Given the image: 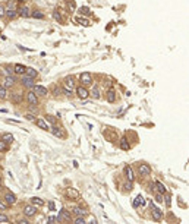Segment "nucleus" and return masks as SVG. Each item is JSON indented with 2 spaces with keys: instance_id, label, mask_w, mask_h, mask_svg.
<instances>
[{
  "instance_id": "9b49d317",
  "label": "nucleus",
  "mask_w": 189,
  "mask_h": 224,
  "mask_svg": "<svg viewBox=\"0 0 189 224\" xmlns=\"http://www.w3.org/2000/svg\"><path fill=\"white\" fill-rule=\"evenodd\" d=\"M15 82H16V78H15L13 75H7V76L5 78V85H3V86H6V88H9V86H13Z\"/></svg>"
},
{
  "instance_id": "6e6552de",
  "label": "nucleus",
  "mask_w": 189,
  "mask_h": 224,
  "mask_svg": "<svg viewBox=\"0 0 189 224\" xmlns=\"http://www.w3.org/2000/svg\"><path fill=\"white\" fill-rule=\"evenodd\" d=\"M37 210H35V205H25L24 207V214L27 217H34Z\"/></svg>"
},
{
  "instance_id": "412c9836",
  "label": "nucleus",
  "mask_w": 189,
  "mask_h": 224,
  "mask_svg": "<svg viewBox=\"0 0 189 224\" xmlns=\"http://www.w3.org/2000/svg\"><path fill=\"white\" fill-rule=\"evenodd\" d=\"M106 98H107V101H109V103H114V101H116V92H114L113 90L107 91Z\"/></svg>"
},
{
  "instance_id": "a19ab883",
  "label": "nucleus",
  "mask_w": 189,
  "mask_h": 224,
  "mask_svg": "<svg viewBox=\"0 0 189 224\" xmlns=\"http://www.w3.org/2000/svg\"><path fill=\"white\" fill-rule=\"evenodd\" d=\"M63 92H65V94H66L68 97H70V95H72V91H70V90H68V88H63Z\"/></svg>"
},
{
  "instance_id": "ea45409f",
  "label": "nucleus",
  "mask_w": 189,
  "mask_h": 224,
  "mask_svg": "<svg viewBox=\"0 0 189 224\" xmlns=\"http://www.w3.org/2000/svg\"><path fill=\"white\" fill-rule=\"evenodd\" d=\"M6 76H7V75H13V67H6Z\"/></svg>"
},
{
  "instance_id": "de8ad7c7",
  "label": "nucleus",
  "mask_w": 189,
  "mask_h": 224,
  "mask_svg": "<svg viewBox=\"0 0 189 224\" xmlns=\"http://www.w3.org/2000/svg\"><path fill=\"white\" fill-rule=\"evenodd\" d=\"M54 221H57V217H54V215H51L49 218V223H54Z\"/></svg>"
},
{
  "instance_id": "7ed1b4c3",
  "label": "nucleus",
  "mask_w": 189,
  "mask_h": 224,
  "mask_svg": "<svg viewBox=\"0 0 189 224\" xmlns=\"http://www.w3.org/2000/svg\"><path fill=\"white\" fill-rule=\"evenodd\" d=\"M27 101H28L31 105H37L40 103V101H38V95L35 94L34 91H29V92H27Z\"/></svg>"
},
{
  "instance_id": "f3484780",
  "label": "nucleus",
  "mask_w": 189,
  "mask_h": 224,
  "mask_svg": "<svg viewBox=\"0 0 189 224\" xmlns=\"http://www.w3.org/2000/svg\"><path fill=\"white\" fill-rule=\"evenodd\" d=\"M25 69H27V67H25L24 65H21V63H16V65L13 66V72L15 73H18V75H24Z\"/></svg>"
},
{
  "instance_id": "5701e85b",
  "label": "nucleus",
  "mask_w": 189,
  "mask_h": 224,
  "mask_svg": "<svg viewBox=\"0 0 189 224\" xmlns=\"http://www.w3.org/2000/svg\"><path fill=\"white\" fill-rule=\"evenodd\" d=\"M5 15L9 18V19H15V18L18 16V12H16V9H7L5 12Z\"/></svg>"
},
{
  "instance_id": "4468645a",
  "label": "nucleus",
  "mask_w": 189,
  "mask_h": 224,
  "mask_svg": "<svg viewBox=\"0 0 189 224\" xmlns=\"http://www.w3.org/2000/svg\"><path fill=\"white\" fill-rule=\"evenodd\" d=\"M35 124H37L38 128L44 129V130H49V129H50L49 123H47V122H46L44 119H35Z\"/></svg>"
},
{
  "instance_id": "39448f33",
  "label": "nucleus",
  "mask_w": 189,
  "mask_h": 224,
  "mask_svg": "<svg viewBox=\"0 0 189 224\" xmlns=\"http://www.w3.org/2000/svg\"><path fill=\"white\" fill-rule=\"evenodd\" d=\"M151 215H153V218H154L155 221H160L161 217H163V212H161V210H158L154 204H151Z\"/></svg>"
},
{
  "instance_id": "603ef678",
  "label": "nucleus",
  "mask_w": 189,
  "mask_h": 224,
  "mask_svg": "<svg viewBox=\"0 0 189 224\" xmlns=\"http://www.w3.org/2000/svg\"><path fill=\"white\" fill-rule=\"evenodd\" d=\"M29 110H31L32 113H37V107H31V109H29Z\"/></svg>"
},
{
  "instance_id": "f257e3e1",
  "label": "nucleus",
  "mask_w": 189,
  "mask_h": 224,
  "mask_svg": "<svg viewBox=\"0 0 189 224\" xmlns=\"http://www.w3.org/2000/svg\"><path fill=\"white\" fill-rule=\"evenodd\" d=\"M79 81H81V84H82L84 86L91 85L92 84V75L90 73V72H84V73H81V76H79Z\"/></svg>"
},
{
  "instance_id": "bb28decb",
  "label": "nucleus",
  "mask_w": 189,
  "mask_h": 224,
  "mask_svg": "<svg viewBox=\"0 0 189 224\" xmlns=\"http://www.w3.org/2000/svg\"><path fill=\"white\" fill-rule=\"evenodd\" d=\"M53 135L63 138V136H65V132L62 130V128H57V126H54V128H53Z\"/></svg>"
},
{
  "instance_id": "423d86ee",
  "label": "nucleus",
  "mask_w": 189,
  "mask_h": 224,
  "mask_svg": "<svg viewBox=\"0 0 189 224\" xmlns=\"http://www.w3.org/2000/svg\"><path fill=\"white\" fill-rule=\"evenodd\" d=\"M21 81H22V85L27 86V88H34V78H29L27 76V75H21Z\"/></svg>"
},
{
  "instance_id": "a18cd8bd",
  "label": "nucleus",
  "mask_w": 189,
  "mask_h": 224,
  "mask_svg": "<svg viewBox=\"0 0 189 224\" xmlns=\"http://www.w3.org/2000/svg\"><path fill=\"white\" fill-rule=\"evenodd\" d=\"M5 7H3V5H0V18H2V16H3V15H5Z\"/></svg>"
},
{
  "instance_id": "cd10ccee",
  "label": "nucleus",
  "mask_w": 189,
  "mask_h": 224,
  "mask_svg": "<svg viewBox=\"0 0 189 224\" xmlns=\"http://www.w3.org/2000/svg\"><path fill=\"white\" fill-rule=\"evenodd\" d=\"M120 148L123 149V151H128L129 148H131V145L128 144V141H126V138H122L120 139Z\"/></svg>"
},
{
  "instance_id": "aec40b11",
  "label": "nucleus",
  "mask_w": 189,
  "mask_h": 224,
  "mask_svg": "<svg viewBox=\"0 0 189 224\" xmlns=\"http://www.w3.org/2000/svg\"><path fill=\"white\" fill-rule=\"evenodd\" d=\"M72 211H73V214L78 215V217H85L87 215V211L84 210V208H81V207H75Z\"/></svg>"
},
{
  "instance_id": "4c0bfd02",
  "label": "nucleus",
  "mask_w": 189,
  "mask_h": 224,
  "mask_svg": "<svg viewBox=\"0 0 189 224\" xmlns=\"http://www.w3.org/2000/svg\"><path fill=\"white\" fill-rule=\"evenodd\" d=\"M7 221H9V218L5 214H0V223H7Z\"/></svg>"
},
{
  "instance_id": "c9c22d12",
  "label": "nucleus",
  "mask_w": 189,
  "mask_h": 224,
  "mask_svg": "<svg viewBox=\"0 0 189 224\" xmlns=\"http://www.w3.org/2000/svg\"><path fill=\"white\" fill-rule=\"evenodd\" d=\"M75 224H85V218H84V217H76Z\"/></svg>"
},
{
  "instance_id": "dca6fc26",
  "label": "nucleus",
  "mask_w": 189,
  "mask_h": 224,
  "mask_svg": "<svg viewBox=\"0 0 189 224\" xmlns=\"http://www.w3.org/2000/svg\"><path fill=\"white\" fill-rule=\"evenodd\" d=\"M16 196L13 195V193H6V196H5V202L7 205H13L15 202H16Z\"/></svg>"
},
{
  "instance_id": "473e14b6",
  "label": "nucleus",
  "mask_w": 189,
  "mask_h": 224,
  "mask_svg": "<svg viewBox=\"0 0 189 224\" xmlns=\"http://www.w3.org/2000/svg\"><path fill=\"white\" fill-rule=\"evenodd\" d=\"M75 21H76V22H78L79 25H85V27H88V25H90V21L84 19V18H76Z\"/></svg>"
},
{
  "instance_id": "8fccbe9b",
  "label": "nucleus",
  "mask_w": 189,
  "mask_h": 224,
  "mask_svg": "<svg viewBox=\"0 0 189 224\" xmlns=\"http://www.w3.org/2000/svg\"><path fill=\"white\" fill-rule=\"evenodd\" d=\"M49 207H50V210H51V211H54V202H50Z\"/></svg>"
},
{
  "instance_id": "49530a36",
  "label": "nucleus",
  "mask_w": 189,
  "mask_h": 224,
  "mask_svg": "<svg viewBox=\"0 0 189 224\" xmlns=\"http://www.w3.org/2000/svg\"><path fill=\"white\" fill-rule=\"evenodd\" d=\"M25 117H27V119H28V120H31V122H32V120H35V117H34V116H32V114H31V113H28V114L25 116Z\"/></svg>"
},
{
  "instance_id": "f704fd0d",
  "label": "nucleus",
  "mask_w": 189,
  "mask_h": 224,
  "mask_svg": "<svg viewBox=\"0 0 189 224\" xmlns=\"http://www.w3.org/2000/svg\"><path fill=\"white\" fill-rule=\"evenodd\" d=\"M7 207H9V205L6 204L5 201H2V199H0V210H2V211H5V210H7Z\"/></svg>"
},
{
  "instance_id": "79ce46f5",
  "label": "nucleus",
  "mask_w": 189,
  "mask_h": 224,
  "mask_svg": "<svg viewBox=\"0 0 189 224\" xmlns=\"http://www.w3.org/2000/svg\"><path fill=\"white\" fill-rule=\"evenodd\" d=\"M81 13H82V15L90 13V9H88V7H81Z\"/></svg>"
},
{
  "instance_id": "4be33fe9",
  "label": "nucleus",
  "mask_w": 189,
  "mask_h": 224,
  "mask_svg": "<svg viewBox=\"0 0 189 224\" xmlns=\"http://www.w3.org/2000/svg\"><path fill=\"white\" fill-rule=\"evenodd\" d=\"M0 141L9 144V142H12V141H13V135H12V134H3L2 136H0Z\"/></svg>"
},
{
  "instance_id": "c85d7f7f",
  "label": "nucleus",
  "mask_w": 189,
  "mask_h": 224,
  "mask_svg": "<svg viewBox=\"0 0 189 224\" xmlns=\"http://www.w3.org/2000/svg\"><path fill=\"white\" fill-rule=\"evenodd\" d=\"M31 16H32V18H35V19H43L44 13H43V12H40V10H34V12H31Z\"/></svg>"
},
{
  "instance_id": "6ab92c4d",
  "label": "nucleus",
  "mask_w": 189,
  "mask_h": 224,
  "mask_svg": "<svg viewBox=\"0 0 189 224\" xmlns=\"http://www.w3.org/2000/svg\"><path fill=\"white\" fill-rule=\"evenodd\" d=\"M92 95V98H95V100H98V98H101V92H100V88H98L97 85L92 86V91L90 92Z\"/></svg>"
},
{
  "instance_id": "f8f14e48",
  "label": "nucleus",
  "mask_w": 189,
  "mask_h": 224,
  "mask_svg": "<svg viewBox=\"0 0 189 224\" xmlns=\"http://www.w3.org/2000/svg\"><path fill=\"white\" fill-rule=\"evenodd\" d=\"M10 101L15 103V104L22 103V94H19V92H13V94H10Z\"/></svg>"
},
{
  "instance_id": "0eeeda50",
  "label": "nucleus",
  "mask_w": 189,
  "mask_h": 224,
  "mask_svg": "<svg viewBox=\"0 0 189 224\" xmlns=\"http://www.w3.org/2000/svg\"><path fill=\"white\" fill-rule=\"evenodd\" d=\"M16 12H18V15H19L21 18H29L31 16V9H29L28 6H22Z\"/></svg>"
},
{
  "instance_id": "a878e982",
  "label": "nucleus",
  "mask_w": 189,
  "mask_h": 224,
  "mask_svg": "<svg viewBox=\"0 0 189 224\" xmlns=\"http://www.w3.org/2000/svg\"><path fill=\"white\" fill-rule=\"evenodd\" d=\"M144 204H145V201H144V198L141 195H138L135 198V201H133V207H135V208H138L139 205H144Z\"/></svg>"
},
{
  "instance_id": "c03bdc74",
  "label": "nucleus",
  "mask_w": 189,
  "mask_h": 224,
  "mask_svg": "<svg viewBox=\"0 0 189 224\" xmlns=\"http://www.w3.org/2000/svg\"><path fill=\"white\" fill-rule=\"evenodd\" d=\"M53 92H54V95H59V94H60V88H59V86H54Z\"/></svg>"
},
{
  "instance_id": "58836bf2",
  "label": "nucleus",
  "mask_w": 189,
  "mask_h": 224,
  "mask_svg": "<svg viewBox=\"0 0 189 224\" xmlns=\"http://www.w3.org/2000/svg\"><path fill=\"white\" fill-rule=\"evenodd\" d=\"M68 5L70 6V9H72V10L76 9V5H75V2H73V0H68Z\"/></svg>"
},
{
  "instance_id": "37998d69",
  "label": "nucleus",
  "mask_w": 189,
  "mask_h": 224,
  "mask_svg": "<svg viewBox=\"0 0 189 224\" xmlns=\"http://www.w3.org/2000/svg\"><path fill=\"white\" fill-rule=\"evenodd\" d=\"M5 149H6V142L0 141V151H5Z\"/></svg>"
},
{
  "instance_id": "e433bc0d",
  "label": "nucleus",
  "mask_w": 189,
  "mask_h": 224,
  "mask_svg": "<svg viewBox=\"0 0 189 224\" xmlns=\"http://www.w3.org/2000/svg\"><path fill=\"white\" fill-rule=\"evenodd\" d=\"M155 201H157V202H163V193H161V192H158V193L155 195Z\"/></svg>"
},
{
  "instance_id": "a211bd4d",
  "label": "nucleus",
  "mask_w": 189,
  "mask_h": 224,
  "mask_svg": "<svg viewBox=\"0 0 189 224\" xmlns=\"http://www.w3.org/2000/svg\"><path fill=\"white\" fill-rule=\"evenodd\" d=\"M125 173H126V177H128V180L129 182H133L135 180V176H133V170H132L131 166H128L125 168Z\"/></svg>"
},
{
  "instance_id": "3c124183",
  "label": "nucleus",
  "mask_w": 189,
  "mask_h": 224,
  "mask_svg": "<svg viewBox=\"0 0 189 224\" xmlns=\"http://www.w3.org/2000/svg\"><path fill=\"white\" fill-rule=\"evenodd\" d=\"M18 223H21V224H28V221H27V220H19Z\"/></svg>"
},
{
  "instance_id": "20e7f679",
  "label": "nucleus",
  "mask_w": 189,
  "mask_h": 224,
  "mask_svg": "<svg viewBox=\"0 0 189 224\" xmlns=\"http://www.w3.org/2000/svg\"><path fill=\"white\" fill-rule=\"evenodd\" d=\"M57 221H70V212L68 210H60L57 214Z\"/></svg>"
},
{
  "instance_id": "9d476101",
  "label": "nucleus",
  "mask_w": 189,
  "mask_h": 224,
  "mask_svg": "<svg viewBox=\"0 0 189 224\" xmlns=\"http://www.w3.org/2000/svg\"><path fill=\"white\" fill-rule=\"evenodd\" d=\"M65 88H68L70 91L75 90V79H73V76H68L65 79Z\"/></svg>"
},
{
  "instance_id": "72a5a7b5",
  "label": "nucleus",
  "mask_w": 189,
  "mask_h": 224,
  "mask_svg": "<svg viewBox=\"0 0 189 224\" xmlns=\"http://www.w3.org/2000/svg\"><path fill=\"white\" fill-rule=\"evenodd\" d=\"M163 199L166 201V205H167V207H170V205H172V196H170V195H166Z\"/></svg>"
},
{
  "instance_id": "09e8293b",
  "label": "nucleus",
  "mask_w": 189,
  "mask_h": 224,
  "mask_svg": "<svg viewBox=\"0 0 189 224\" xmlns=\"http://www.w3.org/2000/svg\"><path fill=\"white\" fill-rule=\"evenodd\" d=\"M126 187H128V191H131V189H132V182H129V183H126Z\"/></svg>"
},
{
  "instance_id": "c756f323",
  "label": "nucleus",
  "mask_w": 189,
  "mask_h": 224,
  "mask_svg": "<svg viewBox=\"0 0 189 224\" xmlns=\"http://www.w3.org/2000/svg\"><path fill=\"white\" fill-rule=\"evenodd\" d=\"M53 18H54L56 21H57L59 24H63V18H62V15H60V12L54 10V12H53Z\"/></svg>"
},
{
  "instance_id": "1a4fd4ad",
  "label": "nucleus",
  "mask_w": 189,
  "mask_h": 224,
  "mask_svg": "<svg viewBox=\"0 0 189 224\" xmlns=\"http://www.w3.org/2000/svg\"><path fill=\"white\" fill-rule=\"evenodd\" d=\"M34 92L37 95H41V97H46L49 94V90L46 86H41V85H34Z\"/></svg>"
},
{
  "instance_id": "7c9ffc66",
  "label": "nucleus",
  "mask_w": 189,
  "mask_h": 224,
  "mask_svg": "<svg viewBox=\"0 0 189 224\" xmlns=\"http://www.w3.org/2000/svg\"><path fill=\"white\" fill-rule=\"evenodd\" d=\"M6 97H7V88L6 86H0V98L5 100Z\"/></svg>"
},
{
  "instance_id": "f03ea898",
  "label": "nucleus",
  "mask_w": 189,
  "mask_h": 224,
  "mask_svg": "<svg viewBox=\"0 0 189 224\" xmlns=\"http://www.w3.org/2000/svg\"><path fill=\"white\" fill-rule=\"evenodd\" d=\"M76 95H78V98L79 100H87L88 98V95H90V91L85 88V86H78L76 88Z\"/></svg>"
},
{
  "instance_id": "864d4df0",
  "label": "nucleus",
  "mask_w": 189,
  "mask_h": 224,
  "mask_svg": "<svg viewBox=\"0 0 189 224\" xmlns=\"http://www.w3.org/2000/svg\"><path fill=\"white\" fill-rule=\"evenodd\" d=\"M0 186H2V179H0Z\"/></svg>"
},
{
  "instance_id": "b1692460",
  "label": "nucleus",
  "mask_w": 189,
  "mask_h": 224,
  "mask_svg": "<svg viewBox=\"0 0 189 224\" xmlns=\"http://www.w3.org/2000/svg\"><path fill=\"white\" fill-rule=\"evenodd\" d=\"M25 75L29 78H35L37 76V71H35L34 67H27V69H25Z\"/></svg>"
},
{
  "instance_id": "2eb2a0df",
  "label": "nucleus",
  "mask_w": 189,
  "mask_h": 224,
  "mask_svg": "<svg viewBox=\"0 0 189 224\" xmlns=\"http://www.w3.org/2000/svg\"><path fill=\"white\" fill-rule=\"evenodd\" d=\"M150 173H151L150 167L147 166V164H141V166H139V174H141V176H148Z\"/></svg>"
},
{
  "instance_id": "2f4dec72",
  "label": "nucleus",
  "mask_w": 189,
  "mask_h": 224,
  "mask_svg": "<svg viewBox=\"0 0 189 224\" xmlns=\"http://www.w3.org/2000/svg\"><path fill=\"white\" fill-rule=\"evenodd\" d=\"M155 186L158 187V192H161V193H166V186L161 183V182H155Z\"/></svg>"
},
{
  "instance_id": "ddd939ff",
  "label": "nucleus",
  "mask_w": 189,
  "mask_h": 224,
  "mask_svg": "<svg viewBox=\"0 0 189 224\" xmlns=\"http://www.w3.org/2000/svg\"><path fill=\"white\" fill-rule=\"evenodd\" d=\"M66 193H68L69 199H78L79 198V192L76 189H73V187H69L68 191H66Z\"/></svg>"
},
{
  "instance_id": "393cba45",
  "label": "nucleus",
  "mask_w": 189,
  "mask_h": 224,
  "mask_svg": "<svg viewBox=\"0 0 189 224\" xmlns=\"http://www.w3.org/2000/svg\"><path fill=\"white\" fill-rule=\"evenodd\" d=\"M31 202H32V205H35V207H43L44 205V201L41 199V198H38V196L31 198Z\"/></svg>"
}]
</instances>
